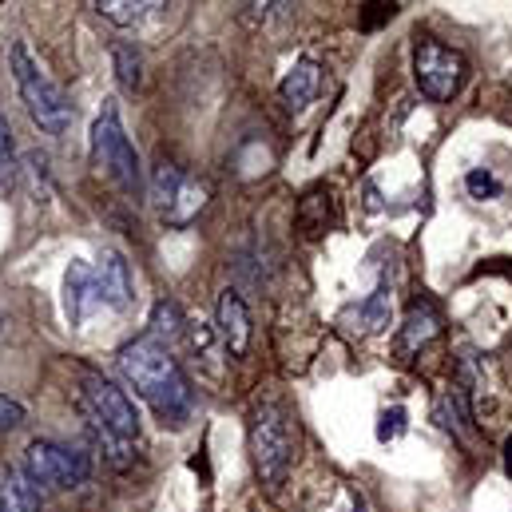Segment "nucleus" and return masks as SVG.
<instances>
[{
    "instance_id": "obj_1",
    "label": "nucleus",
    "mask_w": 512,
    "mask_h": 512,
    "mask_svg": "<svg viewBox=\"0 0 512 512\" xmlns=\"http://www.w3.org/2000/svg\"><path fill=\"white\" fill-rule=\"evenodd\" d=\"M116 366H120L124 382L163 417V425H167V421H171V425H183V421H187L195 393H191L187 374L179 370V362L171 358V350H167L163 342H155L151 334H147V338H135V342H128V346L120 350Z\"/></svg>"
},
{
    "instance_id": "obj_2",
    "label": "nucleus",
    "mask_w": 512,
    "mask_h": 512,
    "mask_svg": "<svg viewBox=\"0 0 512 512\" xmlns=\"http://www.w3.org/2000/svg\"><path fill=\"white\" fill-rule=\"evenodd\" d=\"M8 64H12V76H16V88L24 96V108L32 116V124L44 131V135H64L72 124V104L64 96V88H56L40 68L36 60L28 56V48L16 40L8 48Z\"/></svg>"
},
{
    "instance_id": "obj_3",
    "label": "nucleus",
    "mask_w": 512,
    "mask_h": 512,
    "mask_svg": "<svg viewBox=\"0 0 512 512\" xmlns=\"http://www.w3.org/2000/svg\"><path fill=\"white\" fill-rule=\"evenodd\" d=\"M251 449H255V469L262 485L278 489L294 465V449H298V433L294 421L286 417L282 405H262L255 413V429H251Z\"/></svg>"
},
{
    "instance_id": "obj_4",
    "label": "nucleus",
    "mask_w": 512,
    "mask_h": 512,
    "mask_svg": "<svg viewBox=\"0 0 512 512\" xmlns=\"http://www.w3.org/2000/svg\"><path fill=\"white\" fill-rule=\"evenodd\" d=\"M92 151H96V163L104 167V175L124 191L131 199L143 195V175H139V155L131 147V139L124 135V124L116 116V108L108 104L96 124H92Z\"/></svg>"
},
{
    "instance_id": "obj_5",
    "label": "nucleus",
    "mask_w": 512,
    "mask_h": 512,
    "mask_svg": "<svg viewBox=\"0 0 512 512\" xmlns=\"http://www.w3.org/2000/svg\"><path fill=\"white\" fill-rule=\"evenodd\" d=\"M465 56L453 52L449 44L433 40V36H417L413 44V80H417V92L433 104H449L461 84H465Z\"/></svg>"
},
{
    "instance_id": "obj_6",
    "label": "nucleus",
    "mask_w": 512,
    "mask_h": 512,
    "mask_svg": "<svg viewBox=\"0 0 512 512\" xmlns=\"http://www.w3.org/2000/svg\"><path fill=\"white\" fill-rule=\"evenodd\" d=\"M24 473L36 485H52V489H80L92 477V465L84 453L56 445V441H32L24 449Z\"/></svg>"
},
{
    "instance_id": "obj_7",
    "label": "nucleus",
    "mask_w": 512,
    "mask_h": 512,
    "mask_svg": "<svg viewBox=\"0 0 512 512\" xmlns=\"http://www.w3.org/2000/svg\"><path fill=\"white\" fill-rule=\"evenodd\" d=\"M80 397H84L88 421H96V425H104V429H112L116 437H128V441L139 437V413H135L131 397L116 382H108L104 374H92L88 370Z\"/></svg>"
},
{
    "instance_id": "obj_8",
    "label": "nucleus",
    "mask_w": 512,
    "mask_h": 512,
    "mask_svg": "<svg viewBox=\"0 0 512 512\" xmlns=\"http://www.w3.org/2000/svg\"><path fill=\"white\" fill-rule=\"evenodd\" d=\"M215 334L227 346L231 358H243L251 350V310L243 302V294L235 286H227L219 294V310H215Z\"/></svg>"
},
{
    "instance_id": "obj_9",
    "label": "nucleus",
    "mask_w": 512,
    "mask_h": 512,
    "mask_svg": "<svg viewBox=\"0 0 512 512\" xmlns=\"http://www.w3.org/2000/svg\"><path fill=\"white\" fill-rule=\"evenodd\" d=\"M92 290H96V306H112V310H124L131 302V270L124 255L108 251L100 255V262L92 266Z\"/></svg>"
},
{
    "instance_id": "obj_10",
    "label": "nucleus",
    "mask_w": 512,
    "mask_h": 512,
    "mask_svg": "<svg viewBox=\"0 0 512 512\" xmlns=\"http://www.w3.org/2000/svg\"><path fill=\"white\" fill-rule=\"evenodd\" d=\"M318 88H322V68H318L314 60H298V64L282 76L278 96H282V104H286L290 112H298V108H306V104L318 96Z\"/></svg>"
},
{
    "instance_id": "obj_11",
    "label": "nucleus",
    "mask_w": 512,
    "mask_h": 512,
    "mask_svg": "<svg viewBox=\"0 0 512 512\" xmlns=\"http://www.w3.org/2000/svg\"><path fill=\"white\" fill-rule=\"evenodd\" d=\"M0 512H40V485L24 469H0Z\"/></svg>"
},
{
    "instance_id": "obj_12",
    "label": "nucleus",
    "mask_w": 512,
    "mask_h": 512,
    "mask_svg": "<svg viewBox=\"0 0 512 512\" xmlns=\"http://www.w3.org/2000/svg\"><path fill=\"white\" fill-rule=\"evenodd\" d=\"M437 334H441V314H437L429 302H421V306H413V310L405 314V326H401V334H397V350H401V354H417V350L429 346Z\"/></svg>"
},
{
    "instance_id": "obj_13",
    "label": "nucleus",
    "mask_w": 512,
    "mask_h": 512,
    "mask_svg": "<svg viewBox=\"0 0 512 512\" xmlns=\"http://www.w3.org/2000/svg\"><path fill=\"white\" fill-rule=\"evenodd\" d=\"M88 306H96V290H92V266L72 262L68 278H64V310L72 322L88 318Z\"/></svg>"
},
{
    "instance_id": "obj_14",
    "label": "nucleus",
    "mask_w": 512,
    "mask_h": 512,
    "mask_svg": "<svg viewBox=\"0 0 512 512\" xmlns=\"http://www.w3.org/2000/svg\"><path fill=\"white\" fill-rule=\"evenodd\" d=\"M437 425L445 433H453L457 441H473V421H469V409H465V393H445L437 397V409H433Z\"/></svg>"
},
{
    "instance_id": "obj_15",
    "label": "nucleus",
    "mask_w": 512,
    "mask_h": 512,
    "mask_svg": "<svg viewBox=\"0 0 512 512\" xmlns=\"http://www.w3.org/2000/svg\"><path fill=\"white\" fill-rule=\"evenodd\" d=\"M183 183H187V175H183L175 163H159V167L151 171V203L159 207V215H163V219L171 215V207H175V199H179Z\"/></svg>"
},
{
    "instance_id": "obj_16",
    "label": "nucleus",
    "mask_w": 512,
    "mask_h": 512,
    "mask_svg": "<svg viewBox=\"0 0 512 512\" xmlns=\"http://www.w3.org/2000/svg\"><path fill=\"white\" fill-rule=\"evenodd\" d=\"M112 64H116V80H120L124 92H135V88L143 84V56H139L135 44L120 40V44L112 48Z\"/></svg>"
},
{
    "instance_id": "obj_17",
    "label": "nucleus",
    "mask_w": 512,
    "mask_h": 512,
    "mask_svg": "<svg viewBox=\"0 0 512 512\" xmlns=\"http://www.w3.org/2000/svg\"><path fill=\"white\" fill-rule=\"evenodd\" d=\"M147 326H151V338H155V342H163V338L171 342V338H179V334L187 330L183 310H179L171 298H159V302H155V310H151V322H147Z\"/></svg>"
},
{
    "instance_id": "obj_18",
    "label": "nucleus",
    "mask_w": 512,
    "mask_h": 512,
    "mask_svg": "<svg viewBox=\"0 0 512 512\" xmlns=\"http://www.w3.org/2000/svg\"><path fill=\"white\" fill-rule=\"evenodd\" d=\"M104 20H112V24H139L151 8H159V4H147V0H100V4H92Z\"/></svg>"
},
{
    "instance_id": "obj_19",
    "label": "nucleus",
    "mask_w": 512,
    "mask_h": 512,
    "mask_svg": "<svg viewBox=\"0 0 512 512\" xmlns=\"http://www.w3.org/2000/svg\"><path fill=\"white\" fill-rule=\"evenodd\" d=\"M203 203H207V191L199 187V183H183V191H179V199H175V207H171V215H167V223L171 227H183V223H191L199 211H203Z\"/></svg>"
},
{
    "instance_id": "obj_20",
    "label": "nucleus",
    "mask_w": 512,
    "mask_h": 512,
    "mask_svg": "<svg viewBox=\"0 0 512 512\" xmlns=\"http://www.w3.org/2000/svg\"><path fill=\"white\" fill-rule=\"evenodd\" d=\"M362 326H366L370 334H378V330L389 326V286H385V282L370 294V302L362 306Z\"/></svg>"
},
{
    "instance_id": "obj_21",
    "label": "nucleus",
    "mask_w": 512,
    "mask_h": 512,
    "mask_svg": "<svg viewBox=\"0 0 512 512\" xmlns=\"http://www.w3.org/2000/svg\"><path fill=\"white\" fill-rule=\"evenodd\" d=\"M12 155H16V147H12V128H8V120L0 116V183H12Z\"/></svg>"
},
{
    "instance_id": "obj_22",
    "label": "nucleus",
    "mask_w": 512,
    "mask_h": 512,
    "mask_svg": "<svg viewBox=\"0 0 512 512\" xmlns=\"http://www.w3.org/2000/svg\"><path fill=\"white\" fill-rule=\"evenodd\" d=\"M20 421H24V405H20L16 397L0 393V433H12V429H20Z\"/></svg>"
},
{
    "instance_id": "obj_23",
    "label": "nucleus",
    "mask_w": 512,
    "mask_h": 512,
    "mask_svg": "<svg viewBox=\"0 0 512 512\" xmlns=\"http://www.w3.org/2000/svg\"><path fill=\"white\" fill-rule=\"evenodd\" d=\"M465 187H469V195H473V199H489V195H497V191H501V183H497L489 171H469Z\"/></svg>"
},
{
    "instance_id": "obj_24",
    "label": "nucleus",
    "mask_w": 512,
    "mask_h": 512,
    "mask_svg": "<svg viewBox=\"0 0 512 512\" xmlns=\"http://www.w3.org/2000/svg\"><path fill=\"white\" fill-rule=\"evenodd\" d=\"M401 429H405V409H389V413H382V425H378V437H382V441L397 437Z\"/></svg>"
},
{
    "instance_id": "obj_25",
    "label": "nucleus",
    "mask_w": 512,
    "mask_h": 512,
    "mask_svg": "<svg viewBox=\"0 0 512 512\" xmlns=\"http://www.w3.org/2000/svg\"><path fill=\"white\" fill-rule=\"evenodd\" d=\"M505 473L512 477V437L505 441Z\"/></svg>"
}]
</instances>
